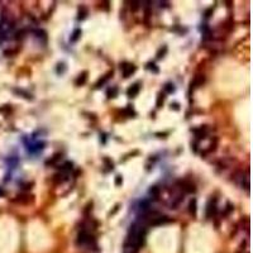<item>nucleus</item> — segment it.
Here are the masks:
<instances>
[{
	"label": "nucleus",
	"instance_id": "1",
	"mask_svg": "<svg viewBox=\"0 0 253 253\" xmlns=\"http://www.w3.org/2000/svg\"><path fill=\"white\" fill-rule=\"evenodd\" d=\"M120 70H122V72H123V76L127 79V77L132 76V75L136 72L137 67L134 66V65H132V63H123L122 66H120Z\"/></svg>",
	"mask_w": 253,
	"mask_h": 253
},
{
	"label": "nucleus",
	"instance_id": "2",
	"mask_svg": "<svg viewBox=\"0 0 253 253\" xmlns=\"http://www.w3.org/2000/svg\"><path fill=\"white\" fill-rule=\"evenodd\" d=\"M217 214V200H211L208 203V205H206V218L208 219H210V218H213L214 215Z\"/></svg>",
	"mask_w": 253,
	"mask_h": 253
},
{
	"label": "nucleus",
	"instance_id": "3",
	"mask_svg": "<svg viewBox=\"0 0 253 253\" xmlns=\"http://www.w3.org/2000/svg\"><path fill=\"white\" fill-rule=\"evenodd\" d=\"M139 90H141V85H139V84L137 82V84L132 85L131 88H129V89L127 90V95L129 96V98H134V96H137V95H138Z\"/></svg>",
	"mask_w": 253,
	"mask_h": 253
},
{
	"label": "nucleus",
	"instance_id": "4",
	"mask_svg": "<svg viewBox=\"0 0 253 253\" xmlns=\"http://www.w3.org/2000/svg\"><path fill=\"white\" fill-rule=\"evenodd\" d=\"M204 82H205V76L204 75H197L194 79V81L191 82V88H196V86H201Z\"/></svg>",
	"mask_w": 253,
	"mask_h": 253
},
{
	"label": "nucleus",
	"instance_id": "5",
	"mask_svg": "<svg viewBox=\"0 0 253 253\" xmlns=\"http://www.w3.org/2000/svg\"><path fill=\"white\" fill-rule=\"evenodd\" d=\"M86 80H88V72L84 71L82 73H80L79 75V77L76 79V81H75V84H76L77 86H81L86 82Z\"/></svg>",
	"mask_w": 253,
	"mask_h": 253
},
{
	"label": "nucleus",
	"instance_id": "6",
	"mask_svg": "<svg viewBox=\"0 0 253 253\" xmlns=\"http://www.w3.org/2000/svg\"><path fill=\"white\" fill-rule=\"evenodd\" d=\"M17 197H19V199H17V201L18 203H22V204H29L30 201H33V196L32 195H19V196H17Z\"/></svg>",
	"mask_w": 253,
	"mask_h": 253
},
{
	"label": "nucleus",
	"instance_id": "7",
	"mask_svg": "<svg viewBox=\"0 0 253 253\" xmlns=\"http://www.w3.org/2000/svg\"><path fill=\"white\" fill-rule=\"evenodd\" d=\"M61 157H62L61 153H56V154H53L52 157H51V158L46 162V165H47V166H48V165H55V163L57 162V161H60V160H61Z\"/></svg>",
	"mask_w": 253,
	"mask_h": 253
},
{
	"label": "nucleus",
	"instance_id": "8",
	"mask_svg": "<svg viewBox=\"0 0 253 253\" xmlns=\"http://www.w3.org/2000/svg\"><path fill=\"white\" fill-rule=\"evenodd\" d=\"M111 75H113V71H111V72H109L108 75H105V76H103V77H101V79L99 80V81L96 82V88H100L101 85H104V84L108 81V80L110 79V76H111Z\"/></svg>",
	"mask_w": 253,
	"mask_h": 253
},
{
	"label": "nucleus",
	"instance_id": "9",
	"mask_svg": "<svg viewBox=\"0 0 253 253\" xmlns=\"http://www.w3.org/2000/svg\"><path fill=\"white\" fill-rule=\"evenodd\" d=\"M189 211H190L191 215H194V217L196 215V200L195 199H192L189 204Z\"/></svg>",
	"mask_w": 253,
	"mask_h": 253
},
{
	"label": "nucleus",
	"instance_id": "10",
	"mask_svg": "<svg viewBox=\"0 0 253 253\" xmlns=\"http://www.w3.org/2000/svg\"><path fill=\"white\" fill-rule=\"evenodd\" d=\"M149 195H152L154 199H157L160 196V187H157V186L151 187V189H149Z\"/></svg>",
	"mask_w": 253,
	"mask_h": 253
},
{
	"label": "nucleus",
	"instance_id": "11",
	"mask_svg": "<svg viewBox=\"0 0 253 253\" xmlns=\"http://www.w3.org/2000/svg\"><path fill=\"white\" fill-rule=\"evenodd\" d=\"M163 101H165V94L163 93H160L157 95V101H156V105H157V108H161L163 105Z\"/></svg>",
	"mask_w": 253,
	"mask_h": 253
},
{
	"label": "nucleus",
	"instance_id": "12",
	"mask_svg": "<svg viewBox=\"0 0 253 253\" xmlns=\"http://www.w3.org/2000/svg\"><path fill=\"white\" fill-rule=\"evenodd\" d=\"M80 36H81V30H80V29H75L72 36H71V38H70V41H71V42H76L80 38Z\"/></svg>",
	"mask_w": 253,
	"mask_h": 253
},
{
	"label": "nucleus",
	"instance_id": "13",
	"mask_svg": "<svg viewBox=\"0 0 253 253\" xmlns=\"http://www.w3.org/2000/svg\"><path fill=\"white\" fill-rule=\"evenodd\" d=\"M116 93H118V89H116V88L109 89V90H108V98H115V96H116Z\"/></svg>",
	"mask_w": 253,
	"mask_h": 253
},
{
	"label": "nucleus",
	"instance_id": "14",
	"mask_svg": "<svg viewBox=\"0 0 253 253\" xmlns=\"http://www.w3.org/2000/svg\"><path fill=\"white\" fill-rule=\"evenodd\" d=\"M165 91H166V93H168V94L174 93V91H175V88H174V85H172V84H167V85L165 86Z\"/></svg>",
	"mask_w": 253,
	"mask_h": 253
},
{
	"label": "nucleus",
	"instance_id": "15",
	"mask_svg": "<svg viewBox=\"0 0 253 253\" xmlns=\"http://www.w3.org/2000/svg\"><path fill=\"white\" fill-rule=\"evenodd\" d=\"M166 52H167V47H166V46H163V50H162V48H161V50L158 51V53H157V58H162V57H163V55H165Z\"/></svg>",
	"mask_w": 253,
	"mask_h": 253
},
{
	"label": "nucleus",
	"instance_id": "16",
	"mask_svg": "<svg viewBox=\"0 0 253 253\" xmlns=\"http://www.w3.org/2000/svg\"><path fill=\"white\" fill-rule=\"evenodd\" d=\"M147 67H148L149 70H152V71H153L154 73H158V68L156 67V65H154V63H151V62H149V63L147 65Z\"/></svg>",
	"mask_w": 253,
	"mask_h": 253
},
{
	"label": "nucleus",
	"instance_id": "17",
	"mask_svg": "<svg viewBox=\"0 0 253 253\" xmlns=\"http://www.w3.org/2000/svg\"><path fill=\"white\" fill-rule=\"evenodd\" d=\"M122 184H123V179H122V176L118 175L115 177V186H120Z\"/></svg>",
	"mask_w": 253,
	"mask_h": 253
},
{
	"label": "nucleus",
	"instance_id": "18",
	"mask_svg": "<svg viewBox=\"0 0 253 253\" xmlns=\"http://www.w3.org/2000/svg\"><path fill=\"white\" fill-rule=\"evenodd\" d=\"M81 10H82V13L79 12V19H84V18L86 17V14H88V12H86L85 8H81Z\"/></svg>",
	"mask_w": 253,
	"mask_h": 253
},
{
	"label": "nucleus",
	"instance_id": "19",
	"mask_svg": "<svg viewBox=\"0 0 253 253\" xmlns=\"http://www.w3.org/2000/svg\"><path fill=\"white\" fill-rule=\"evenodd\" d=\"M124 111L127 113V114H128L129 116H132V115H134V111H133V109H132V108H131V106H128V108H127V109H125Z\"/></svg>",
	"mask_w": 253,
	"mask_h": 253
},
{
	"label": "nucleus",
	"instance_id": "20",
	"mask_svg": "<svg viewBox=\"0 0 253 253\" xmlns=\"http://www.w3.org/2000/svg\"><path fill=\"white\" fill-rule=\"evenodd\" d=\"M104 162H105V163H108V166H109L108 168H109V170H113V162H110V160H109V158H104Z\"/></svg>",
	"mask_w": 253,
	"mask_h": 253
},
{
	"label": "nucleus",
	"instance_id": "21",
	"mask_svg": "<svg viewBox=\"0 0 253 253\" xmlns=\"http://www.w3.org/2000/svg\"><path fill=\"white\" fill-rule=\"evenodd\" d=\"M211 12H213V8H210V9H208V10H206V12H205V17H206V18H209V17H210V13H211Z\"/></svg>",
	"mask_w": 253,
	"mask_h": 253
},
{
	"label": "nucleus",
	"instance_id": "22",
	"mask_svg": "<svg viewBox=\"0 0 253 253\" xmlns=\"http://www.w3.org/2000/svg\"><path fill=\"white\" fill-rule=\"evenodd\" d=\"M171 108H174L175 110H179V104H176V103L175 104H171Z\"/></svg>",
	"mask_w": 253,
	"mask_h": 253
}]
</instances>
